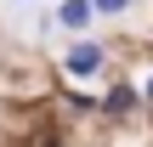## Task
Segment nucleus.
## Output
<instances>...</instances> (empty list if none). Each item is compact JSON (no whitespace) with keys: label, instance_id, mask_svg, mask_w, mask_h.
I'll return each mask as SVG.
<instances>
[{"label":"nucleus","instance_id":"obj_1","mask_svg":"<svg viewBox=\"0 0 153 147\" xmlns=\"http://www.w3.org/2000/svg\"><path fill=\"white\" fill-rule=\"evenodd\" d=\"M108 68V51H102V40H68V51H62V74L68 79H97Z\"/></svg>","mask_w":153,"mask_h":147},{"label":"nucleus","instance_id":"obj_2","mask_svg":"<svg viewBox=\"0 0 153 147\" xmlns=\"http://www.w3.org/2000/svg\"><path fill=\"white\" fill-rule=\"evenodd\" d=\"M91 23H97L91 0H62V6H57V28H68V40H85Z\"/></svg>","mask_w":153,"mask_h":147},{"label":"nucleus","instance_id":"obj_3","mask_svg":"<svg viewBox=\"0 0 153 147\" xmlns=\"http://www.w3.org/2000/svg\"><path fill=\"white\" fill-rule=\"evenodd\" d=\"M102 108H108V113H131V108H136V91H131V85H114V91L102 96Z\"/></svg>","mask_w":153,"mask_h":147},{"label":"nucleus","instance_id":"obj_4","mask_svg":"<svg viewBox=\"0 0 153 147\" xmlns=\"http://www.w3.org/2000/svg\"><path fill=\"white\" fill-rule=\"evenodd\" d=\"M91 11H97V17H125L131 0H91Z\"/></svg>","mask_w":153,"mask_h":147},{"label":"nucleus","instance_id":"obj_5","mask_svg":"<svg viewBox=\"0 0 153 147\" xmlns=\"http://www.w3.org/2000/svg\"><path fill=\"white\" fill-rule=\"evenodd\" d=\"M142 96H148V102H153V74H148V85H142Z\"/></svg>","mask_w":153,"mask_h":147}]
</instances>
